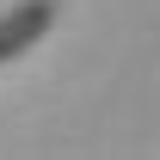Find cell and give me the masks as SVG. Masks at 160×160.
<instances>
[{"label":"cell","mask_w":160,"mask_h":160,"mask_svg":"<svg viewBox=\"0 0 160 160\" xmlns=\"http://www.w3.org/2000/svg\"><path fill=\"white\" fill-rule=\"evenodd\" d=\"M56 19H62V0H19V6H6L0 12V62H19L25 49H37Z\"/></svg>","instance_id":"obj_1"}]
</instances>
